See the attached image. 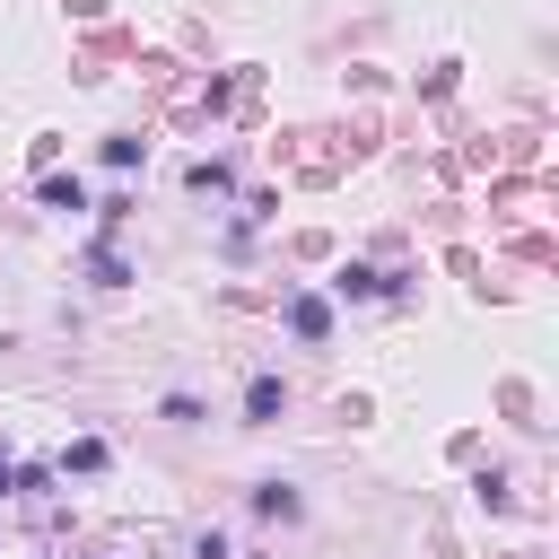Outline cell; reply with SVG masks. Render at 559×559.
Segmentation results:
<instances>
[{
  "label": "cell",
  "instance_id": "1",
  "mask_svg": "<svg viewBox=\"0 0 559 559\" xmlns=\"http://www.w3.org/2000/svg\"><path fill=\"white\" fill-rule=\"evenodd\" d=\"M280 411H288V384H280V376H253V384H245V428H271Z\"/></svg>",
  "mask_w": 559,
  "mask_h": 559
},
{
  "label": "cell",
  "instance_id": "8",
  "mask_svg": "<svg viewBox=\"0 0 559 559\" xmlns=\"http://www.w3.org/2000/svg\"><path fill=\"white\" fill-rule=\"evenodd\" d=\"M183 183H192V192H227V183H236V175H227V166H218V157H201V166H192V175H183Z\"/></svg>",
  "mask_w": 559,
  "mask_h": 559
},
{
  "label": "cell",
  "instance_id": "5",
  "mask_svg": "<svg viewBox=\"0 0 559 559\" xmlns=\"http://www.w3.org/2000/svg\"><path fill=\"white\" fill-rule=\"evenodd\" d=\"M44 210H87V183L79 175H44Z\"/></svg>",
  "mask_w": 559,
  "mask_h": 559
},
{
  "label": "cell",
  "instance_id": "3",
  "mask_svg": "<svg viewBox=\"0 0 559 559\" xmlns=\"http://www.w3.org/2000/svg\"><path fill=\"white\" fill-rule=\"evenodd\" d=\"M87 280H96V288H122V280H131V262L114 253V236H105V245L87 253Z\"/></svg>",
  "mask_w": 559,
  "mask_h": 559
},
{
  "label": "cell",
  "instance_id": "4",
  "mask_svg": "<svg viewBox=\"0 0 559 559\" xmlns=\"http://www.w3.org/2000/svg\"><path fill=\"white\" fill-rule=\"evenodd\" d=\"M253 515L288 524V515H297V489H288V480H262V489H253Z\"/></svg>",
  "mask_w": 559,
  "mask_h": 559
},
{
  "label": "cell",
  "instance_id": "7",
  "mask_svg": "<svg viewBox=\"0 0 559 559\" xmlns=\"http://www.w3.org/2000/svg\"><path fill=\"white\" fill-rule=\"evenodd\" d=\"M61 472H79V480H96V472H105V437H79V445L61 454Z\"/></svg>",
  "mask_w": 559,
  "mask_h": 559
},
{
  "label": "cell",
  "instance_id": "2",
  "mask_svg": "<svg viewBox=\"0 0 559 559\" xmlns=\"http://www.w3.org/2000/svg\"><path fill=\"white\" fill-rule=\"evenodd\" d=\"M280 323H288L297 341H323V332H332V306H323V297H288V306H280Z\"/></svg>",
  "mask_w": 559,
  "mask_h": 559
},
{
  "label": "cell",
  "instance_id": "6",
  "mask_svg": "<svg viewBox=\"0 0 559 559\" xmlns=\"http://www.w3.org/2000/svg\"><path fill=\"white\" fill-rule=\"evenodd\" d=\"M332 288H341V297H384V288H393V280H384V271H367V262H349V271H341V280H332Z\"/></svg>",
  "mask_w": 559,
  "mask_h": 559
},
{
  "label": "cell",
  "instance_id": "9",
  "mask_svg": "<svg viewBox=\"0 0 559 559\" xmlns=\"http://www.w3.org/2000/svg\"><path fill=\"white\" fill-rule=\"evenodd\" d=\"M192 559H227V533H201V542H192Z\"/></svg>",
  "mask_w": 559,
  "mask_h": 559
}]
</instances>
